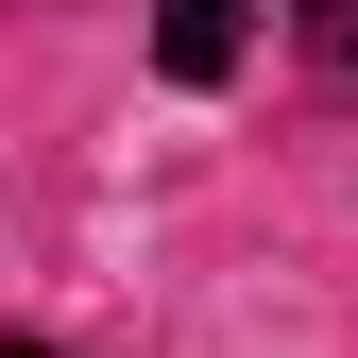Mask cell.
I'll use <instances>...</instances> for the list:
<instances>
[{
  "mask_svg": "<svg viewBox=\"0 0 358 358\" xmlns=\"http://www.w3.org/2000/svg\"><path fill=\"white\" fill-rule=\"evenodd\" d=\"M239 34H256V0H154V69H171V85H222Z\"/></svg>",
  "mask_w": 358,
  "mask_h": 358,
  "instance_id": "1",
  "label": "cell"
},
{
  "mask_svg": "<svg viewBox=\"0 0 358 358\" xmlns=\"http://www.w3.org/2000/svg\"><path fill=\"white\" fill-rule=\"evenodd\" d=\"M290 17H307V52H324V69H358V0H290Z\"/></svg>",
  "mask_w": 358,
  "mask_h": 358,
  "instance_id": "2",
  "label": "cell"
},
{
  "mask_svg": "<svg viewBox=\"0 0 358 358\" xmlns=\"http://www.w3.org/2000/svg\"><path fill=\"white\" fill-rule=\"evenodd\" d=\"M0 358H52V341H0Z\"/></svg>",
  "mask_w": 358,
  "mask_h": 358,
  "instance_id": "3",
  "label": "cell"
}]
</instances>
